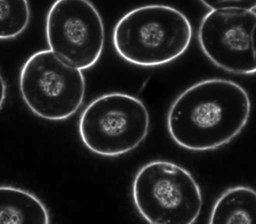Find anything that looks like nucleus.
Wrapping results in <instances>:
<instances>
[{
    "label": "nucleus",
    "mask_w": 256,
    "mask_h": 224,
    "mask_svg": "<svg viewBox=\"0 0 256 224\" xmlns=\"http://www.w3.org/2000/svg\"><path fill=\"white\" fill-rule=\"evenodd\" d=\"M251 102L246 91L230 80L210 79L182 92L168 114L170 135L178 145L192 151L222 146L246 125Z\"/></svg>",
    "instance_id": "nucleus-1"
},
{
    "label": "nucleus",
    "mask_w": 256,
    "mask_h": 224,
    "mask_svg": "<svg viewBox=\"0 0 256 224\" xmlns=\"http://www.w3.org/2000/svg\"><path fill=\"white\" fill-rule=\"evenodd\" d=\"M192 28L185 14L171 6L135 8L116 22L112 34L116 52L132 64L154 67L182 56L191 44Z\"/></svg>",
    "instance_id": "nucleus-2"
},
{
    "label": "nucleus",
    "mask_w": 256,
    "mask_h": 224,
    "mask_svg": "<svg viewBox=\"0 0 256 224\" xmlns=\"http://www.w3.org/2000/svg\"><path fill=\"white\" fill-rule=\"evenodd\" d=\"M132 198L152 224H192L202 211V191L188 170L167 161L150 162L137 172Z\"/></svg>",
    "instance_id": "nucleus-3"
},
{
    "label": "nucleus",
    "mask_w": 256,
    "mask_h": 224,
    "mask_svg": "<svg viewBox=\"0 0 256 224\" xmlns=\"http://www.w3.org/2000/svg\"><path fill=\"white\" fill-rule=\"evenodd\" d=\"M150 128L148 110L139 98L112 93L90 102L79 121V133L87 148L98 155L114 157L136 148Z\"/></svg>",
    "instance_id": "nucleus-4"
},
{
    "label": "nucleus",
    "mask_w": 256,
    "mask_h": 224,
    "mask_svg": "<svg viewBox=\"0 0 256 224\" xmlns=\"http://www.w3.org/2000/svg\"><path fill=\"white\" fill-rule=\"evenodd\" d=\"M22 100L36 116L48 120L70 118L82 104L86 81L81 70L50 50L38 51L22 66Z\"/></svg>",
    "instance_id": "nucleus-5"
},
{
    "label": "nucleus",
    "mask_w": 256,
    "mask_h": 224,
    "mask_svg": "<svg viewBox=\"0 0 256 224\" xmlns=\"http://www.w3.org/2000/svg\"><path fill=\"white\" fill-rule=\"evenodd\" d=\"M45 32L50 50L81 70L93 67L103 52V20L89 0H56Z\"/></svg>",
    "instance_id": "nucleus-6"
},
{
    "label": "nucleus",
    "mask_w": 256,
    "mask_h": 224,
    "mask_svg": "<svg viewBox=\"0 0 256 224\" xmlns=\"http://www.w3.org/2000/svg\"><path fill=\"white\" fill-rule=\"evenodd\" d=\"M256 9L212 10L198 30V41L206 56L216 66L236 74L256 72Z\"/></svg>",
    "instance_id": "nucleus-7"
},
{
    "label": "nucleus",
    "mask_w": 256,
    "mask_h": 224,
    "mask_svg": "<svg viewBox=\"0 0 256 224\" xmlns=\"http://www.w3.org/2000/svg\"><path fill=\"white\" fill-rule=\"evenodd\" d=\"M50 217L42 201L28 191L0 186V224H48Z\"/></svg>",
    "instance_id": "nucleus-8"
},
{
    "label": "nucleus",
    "mask_w": 256,
    "mask_h": 224,
    "mask_svg": "<svg viewBox=\"0 0 256 224\" xmlns=\"http://www.w3.org/2000/svg\"><path fill=\"white\" fill-rule=\"evenodd\" d=\"M256 222V193L250 187L227 190L218 199L210 216V224H254Z\"/></svg>",
    "instance_id": "nucleus-9"
},
{
    "label": "nucleus",
    "mask_w": 256,
    "mask_h": 224,
    "mask_svg": "<svg viewBox=\"0 0 256 224\" xmlns=\"http://www.w3.org/2000/svg\"><path fill=\"white\" fill-rule=\"evenodd\" d=\"M28 0H0V40L17 38L30 24Z\"/></svg>",
    "instance_id": "nucleus-10"
},
{
    "label": "nucleus",
    "mask_w": 256,
    "mask_h": 224,
    "mask_svg": "<svg viewBox=\"0 0 256 224\" xmlns=\"http://www.w3.org/2000/svg\"><path fill=\"white\" fill-rule=\"evenodd\" d=\"M206 7L212 10L238 8L256 9V0H200Z\"/></svg>",
    "instance_id": "nucleus-11"
},
{
    "label": "nucleus",
    "mask_w": 256,
    "mask_h": 224,
    "mask_svg": "<svg viewBox=\"0 0 256 224\" xmlns=\"http://www.w3.org/2000/svg\"><path fill=\"white\" fill-rule=\"evenodd\" d=\"M6 96V86L1 74H0V108L5 102Z\"/></svg>",
    "instance_id": "nucleus-12"
}]
</instances>
